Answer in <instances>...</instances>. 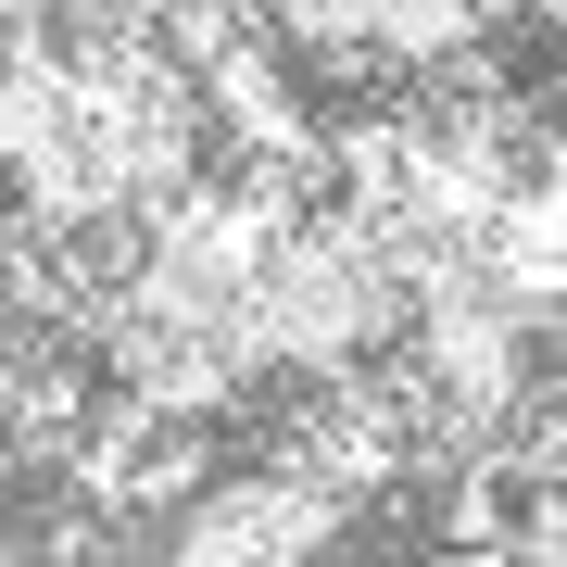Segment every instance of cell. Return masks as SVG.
Wrapping results in <instances>:
<instances>
[{
    "instance_id": "1",
    "label": "cell",
    "mask_w": 567,
    "mask_h": 567,
    "mask_svg": "<svg viewBox=\"0 0 567 567\" xmlns=\"http://www.w3.org/2000/svg\"><path fill=\"white\" fill-rule=\"evenodd\" d=\"M404 341V278H391L379 227L303 203L278 240L252 252V290H240V365L265 391H316V379H365Z\"/></svg>"
}]
</instances>
